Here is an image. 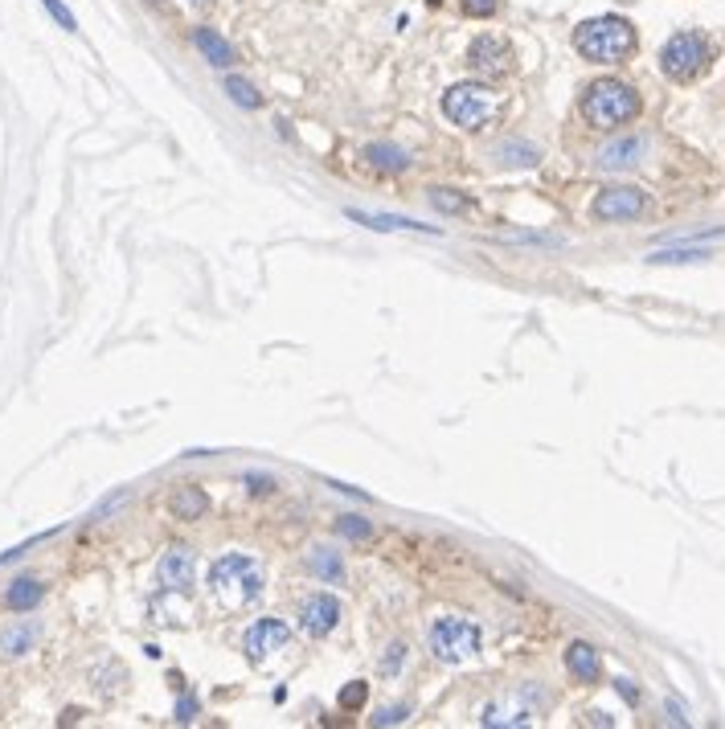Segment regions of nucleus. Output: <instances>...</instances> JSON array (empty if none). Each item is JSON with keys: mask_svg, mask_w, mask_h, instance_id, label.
<instances>
[{"mask_svg": "<svg viewBox=\"0 0 725 729\" xmlns=\"http://www.w3.org/2000/svg\"><path fill=\"white\" fill-rule=\"evenodd\" d=\"M615 689H619V697H623L627 705H635V701H639V689H635L631 680H615Z\"/></svg>", "mask_w": 725, "mask_h": 729, "instance_id": "2f4dec72", "label": "nucleus"}, {"mask_svg": "<svg viewBox=\"0 0 725 729\" xmlns=\"http://www.w3.org/2000/svg\"><path fill=\"white\" fill-rule=\"evenodd\" d=\"M193 46L201 50V58H209V66H230L234 62V46L218 29H193Z\"/></svg>", "mask_w": 725, "mask_h": 729, "instance_id": "2eb2a0df", "label": "nucleus"}, {"mask_svg": "<svg viewBox=\"0 0 725 729\" xmlns=\"http://www.w3.org/2000/svg\"><path fill=\"white\" fill-rule=\"evenodd\" d=\"M574 50L599 66L627 62L635 54V25L623 17H590L574 29Z\"/></svg>", "mask_w": 725, "mask_h": 729, "instance_id": "f257e3e1", "label": "nucleus"}, {"mask_svg": "<svg viewBox=\"0 0 725 729\" xmlns=\"http://www.w3.org/2000/svg\"><path fill=\"white\" fill-rule=\"evenodd\" d=\"M467 62H472V70L484 78H500V74L513 70V46L496 33H480L472 41V50H467Z\"/></svg>", "mask_w": 725, "mask_h": 729, "instance_id": "1a4fd4ad", "label": "nucleus"}, {"mask_svg": "<svg viewBox=\"0 0 725 729\" xmlns=\"http://www.w3.org/2000/svg\"><path fill=\"white\" fill-rule=\"evenodd\" d=\"M349 218L369 226V230H414V234H439V226H422V222H410V218H394V213H361V209H349Z\"/></svg>", "mask_w": 725, "mask_h": 729, "instance_id": "dca6fc26", "label": "nucleus"}, {"mask_svg": "<svg viewBox=\"0 0 725 729\" xmlns=\"http://www.w3.org/2000/svg\"><path fill=\"white\" fill-rule=\"evenodd\" d=\"M435 209H443V213H463L467 209V197H459L455 189H435Z\"/></svg>", "mask_w": 725, "mask_h": 729, "instance_id": "bb28decb", "label": "nucleus"}, {"mask_svg": "<svg viewBox=\"0 0 725 729\" xmlns=\"http://www.w3.org/2000/svg\"><path fill=\"white\" fill-rule=\"evenodd\" d=\"M406 717H410V705H394V709H381L373 717V725H402Z\"/></svg>", "mask_w": 725, "mask_h": 729, "instance_id": "c85d7f7f", "label": "nucleus"}, {"mask_svg": "<svg viewBox=\"0 0 725 729\" xmlns=\"http://www.w3.org/2000/svg\"><path fill=\"white\" fill-rule=\"evenodd\" d=\"M644 152H648V136H623V140H615L599 152V168L619 173V168H631V164L644 160Z\"/></svg>", "mask_w": 725, "mask_h": 729, "instance_id": "ddd939ff", "label": "nucleus"}, {"mask_svg": "<svg viewBox=\"0 0 725 729\" xmlns=\"http://www.w3.org/2000/svg\"><path fill=\"white\" fill-rule=\"evenodd\" d=\"M226 91H230V99H234L238 107H250V111H254V107H263V95L254 91L246 78H238V74H230V78H226Z\"/></svg>", "mask_w": 725, "mask_h": 729, "instance_id": "5701e85b", "label": "nucleus"}, {"mask_svg": "<svg viewBox=\"0 0 725 729\" xmlns=\"http://www.w3.org/2000/svg\"><path fill=\"white\" fill-rule=\"evenodd\" d=\"M426 639H431V652L439 660H447V664H463V660L480 656V643H484L480 627L472 619H459V615L435 619L431 623V635H426Z\"/></svg>", "mask_w": 725, "mask_h": 729, "instance_id": "423d86ee", "label": "nucleus"}, {"mask_svg": "<svg viewBox=\"0 0 725 729\" xmlns=\"http://www.w3.org/2000/svg\"><path fill=\"white\" fill-rule=\"evenodd\" d=\"M463 13L467 17H492L496 13V0H463Z\"/></svg>", "mask_w": 725, "mask_h": 729, "instance_id": "7c9ffc66", "label": "nucleus"}, {"mask_svg": "<svg viewBox=\"0 0 725 729\" xmlns=\"http://www.w3.org/2000/svg\"><path fill=\"white\" fill-rule=\"evenodd\" d=\"M312 574L324 578V582H340L345 578V562H340V553H332V549H316L312 553Z\"/></svg>", "mask_w": 725, "mask_h": 729, "instance_id": "4be33fe9", "label": "nucleus"}, {"mask_svg": "<svg viewBox=\"0 0 725 729\" xmlns=\"http://www.w3.org/2000/svg\"><path fill=\"white\" fill-rule=\"evenodd\" d=\"M365 701H369V684L365 680H353L349 689H340V709L357 713V709H365Z\"/></svg>", "mask_w": 725, "mask_h": 729, "instance_id": "393cba45", "label": "nucleus"}, {"mask_svg": "<svg viewBox=\"0 0 725 729\" xmlns=\"http://www.w3.org/2000/svg\"><path fill=\"white\" fill-rule=\"evenodd\" d=\"M365 160L373 168H386V173H398V168H410V152L394 148V144H369L365 148Z\"/></svg>", "mask_w": 725, "mask_h": 729, "instance_id": "6ab92c4d", "label": "nucleus"}, {"mask_svg": "<svg viewBox=\"0 0 725 729\" xmlns=\"http://www.w3.org/2000/svg\"><path fill=\"white\" fill-rule=\"evenodd\" d=\"M336 623H340V603L332 594H312L304 603V611H300V627L308 635H328Z\"/></svg>", "mask_w": 725, "mask_h": 729, "instance_id": "f8f14e48", "label": "nucleus"}, {"mask_svg": "<svg viewBox=\"0 0 725 729\" xmlns=\"http://www.w3.org/2000/svg\"><path fill=\"white\" fill-rule=\"evenodd\" d=\"M648 209V193H639L631 185H615L594 197V218L599 222H631Z\"/></svg>", "mask_w": 725, "mask_h": 729, "instance_id": "6e6552de", "label": "nucleus"}, {"mask_svg": "<svg viewBox=\"0 0 725 729\" xmlns=\"http://www.w3.org/2000/svg\"><path fill=\"white\" fill-rule=\"evenodd\" d=\"M496 160L508 164V168H529V164L541 160V152H537L533 144H525V140H504V144L496 148Z\"/></svg>", "mask_w": 725, "mask_h": 729, "instance_id": "412c9836", "label": "nucleus"}, {"mask_svg": "<svg viewBox=\"0 0 725 729\" xmlns=\"http://www.w3.org/2000/svg\"><path fill=\"white\" fill-rule=\"evenodd\" d=\"M402 660H406V648H402V643H390L386 660H381V672H390V676H394V672L402 668Z\"/></svg>", "mask_w": 725, "mask_h": 729, "instance_id": "c756f323", "label": "nucleus"}, {"mask_svg": "<svg viewBox=\"0 0 725 729\" xmlns=\"http://www.w3.org/2000/svg\"><path fill=\"white\" fill-rule=\"evenodd\" d=\"M287 639H291V631H287V623H283V619H259V623H250V627H246V635H242L246 656H250V660H263L267 652L283 648Z\"/></svg>", "mask_w": 725, "mask_h": 729, "instance_id": "9d476101", "label": "nucleus"}, {"mask_svg": "<svg viewBox=\"0 0 725 729\" xmlns=\"http://www.w3.org/2000/svg\"><path fill=\"white\" fill-rule=\"evenodd\" d=\"M41 594H46V586H41V582H33V578H17V582L9 586V594H5V603H9L13 611H29V607H37V603H41Z\"/></svg>", "mask_w": 725, "mask_h": 729, "instance_id": "aec40b11", "label": "nucleus"}, {"mask_svg": "<svg viewBox=\"0 0 725 729\" xmlns=\"http://www.w3.org/2000/svg\"><path fill=\"white\" fill-rule=\"evenodd\" d=\"M209 594L226 607H246L263 594V570L250 553H226L209 566Z\"/></svg>", "mask_w": 725, "mask_h": 729, "instance_id": "f03ea898", "label": "nucleus"}, {"mask_svg": "<svg viewBox=\"0 0 725 729\" xmlns=\"http://www.w3.org/2000/svg\"><path fill=\"white\" fill-rule=\"evenodd\" d=\"M582 115L590 127L611 132V127H623L639 115V95H635V87H627L619 78H599V82H590L586 95H582Z\"/></svg>", "mask_w": 725, "mask_h": 729, "instance_id": "7ed1b4c3", "label": "nucleus"}, {"mask_svg": "<svg viewBox=\"0 0 725 729\" xmlns=\"http://www.w3.org/2000/svg\"><path fill=\"white\" fill-rule=\"evenodd\" d=\"M41 5H46V9H50V17H54V21L62 25V29H70V33L78 29V25H74V17H70V9L62 5V0H41Z\"/></svg>", "mask_w": 725, "mask_h": 729, "instance_id": "cd10ccee", "label": "nucleus"}, {"mask_svg": "<svg viewBox=\"0 0 725 729\" xmlns=\"http://www.w3.org/2000/svg\"><path fill=\"white\" fill-rule=\"evenodd\" d=\"M193 570H197L193 553L185 545H173V549H164L160 566H156V578H160L164 590H189L193 586Z\"/></svg>", "mask_w": 725, "mask_h": 729, "instance_id": "9b49d317", "label": "nucleus"}, {"mask_svg": "<svg viewBox=\"0 0 725 729\" xmlns=\"http://www.w3.org/2000/svg\"><path fill=\"white\" fill-rule=\"evenodd\" d=\"M701 259H709V250H693V246H685V250H656L648 263L664 267V263H701Z\"/></svg>", "mask_w": 725, "mask_h": 729, "instance_id": "b1692460", "label": "nucleus"}, {"mask_svg": "<svg viewBox=\"0 0 725 729\" xmlns=\"http://www.w3.org/2000/svg\"><path fill=\"white\" fill-rule=\"evenodd\" d=\"M566 668H570V676L574 680H582V684H594L603 676V660H599V652L590 648V643H582V639H574L570 648H566Z\"/></svg>", "mask_w": 725, "mask_h": 729, "instance_id": "4468645a", "label": "nucleus"}, {"mask_svg": "<svg viewBox=\"0 0 725 729\" xmlns=\"http://www.w3.org/2000/svg\"><path fill=\"white\" fill-rule=\"evenodd\" d=\"M37 623H17V627H9L5 635H0V652L5 656H25L33 643H37Z\"/></svg>", "mask_w": 725, "mask_h": 729, "instance_id": "a211bd4d", "label": "nucleus"}, {"mask_svg": "<svg viewBox=\"0 0 725 729\" xmlns=\"http://www.w3.org/2000/svg\"><path fill=\"white\" fill-rule=\"evenodd\" d=\"M586 721H590V725H611V717H607V713H599V709L586 713Z\"/></svg>", "mask_w": 725, "mask_h": 729, "instance_id": "72a5a7b5", "label": "nucleus"}, {"mask_svg": "<svg viewBox=\"0 0 725 729\" xmlns=\"http://www.w3.org/2000/svg\"><path fill=\"white\" fill-rule=\"evenodd\" d=\"M541 709H545V693L537 689V684H521L517 693L488 701L484 713H480V721L492 725V729L496 725H533L541 717Z\"/></svg>", "mask_w": 725, "mask_h": 729, "instance_id": "0eeeda50", "label": "nucleus"}, {"mask_svg": "<svg viewBox=\"0 0 725 729\" xmlns=\"http://www.w3.org/2000/svg\"><path fill=\"white\" fill-rule=\"evenodd\" d=\"M185 5H193V9H205V5H209V0H185Z\"/></svg>", "mask_w": 725, "mask_h": 729, "instance_id": "f704fd0d", "label": "nucleus"}, {"mask_svg": "<svg viewBox=\"0 0 725 729\" xmlns=\"http://www.w3.org/2000/svg\"><path fill=\"white\" fill-rule=\"evenodd\" d=\"M197 717V701L193 697H181V709H177V721H193Z\"/></svg>", "mask_w": 725, "mask_h": 729, "instance_id": "473e14b6", "label": "nucleus"}, {"mask_svg": "<svg viewBox=\"0 0 725 729\" xmlns=\"http://www.w3.org/2000/svg\"><path fill=\"white\" fill-rule=\"evenodd\" d=\"M713 62V41L701 29H685V33H672L660 50V70L672 82H693L709 70Z\"/></svg>", "mask_w": 725, "mask_h": 729, "instance_id": "20e7f679", "label": "nucleus"}, {"mask_svg": "<svg viewBox=\"0 0 725 729\" xmlns=\"http://www.w3.org/2000/svg\"><path fill=\"white\" fill-rule=\"evenodd\" d=\"M168 508H173L177 521H197V517H205L209 496H205L201 488H177L173 500H168Z\"/></svg>", "mask_w": 725, "mask_h": 729, "instance_id": "f3484780", "label": "nucleus"}, {"mask_svg": "<svg viewBox=\"0 0 725 729\" xmlns=\"http://www.w3.org/2000/svg\"><path fill=\"white\" fill-rule=\"evenodd\" d=\"M336 533L349 537V541H369V537H373V525L361 521V517H340V521H336Z\"/></svg>", "mask_w": 725, "mask_h": 729, "instance_id": "a878e982", "label": "nucleus"}, {"mask_svg": "<svg viewBox=\"0 0 725 729\" xmlns=\"http://www.w3.org/2000/svg\"><path fill=\"white\" fill-rule=\"evenodd\" d=\"M443 111L451 123H459L463 132H480V127L496 123L500 115V95L484 82H459L443 95Z\"/></svg>", "mask_w": 725, "mask_h": 729, "instance_id": "39448f33", "label": "nucleus"}]
</instances>
